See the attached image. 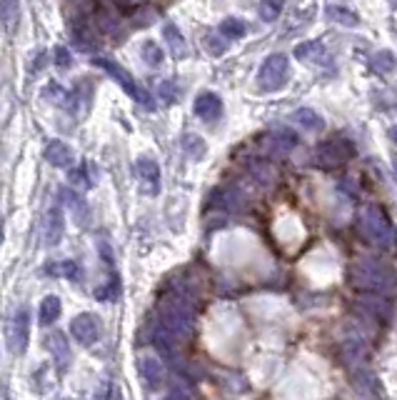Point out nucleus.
<instances>
[{
	"instance_id": "nucleus-1",
	"label": "nucleus",
	"mask_w": 397,
	"mask_h": 400,
	"mask_svg": "<svg viewBox=\"0 0 397 400\" xmlns=\"http://www.w3.org/2000/svg\"><path fill=\"white\" fill-rule=\"evenodd\" d=\"M347 280L352 288L362 293H377V295H392L397 290V273L390 263L377 258H357L347 268Z\"/></svg>"
},
{
	"instance_id": "nucleus-2",
	"label": "nucleus",
	"mask_w": 397,
	"mask_h": 400,
	"mask_svg": "<svg viewBox=\"0 0 397 400\" xmlns=\"http://www.w3.org/2000/svg\"><path fill=\"white\" fill-rule=\"evenodd\" d=\"M357 233L370 248L387 256L397 253V228L385 211L375 203H367L357 213Z\"/></svg>"
},
{
	"instance_id": "nucleus-3",
	"label": "nucleus",
	"mask_w": 397,
	"mask_h": 400,
	"mask_svg": "<svg viewBox=\"0 0 397 400\" xmlns=\"http://www.w3.org/2000/svg\"><path fill=\"white\" fill-rule=\"evenodd\" d=\"M160 325L175 340L190 338L195 328V315H193V305H190V298L188 295L165 298L163 303H160Z\"/></svg>"
},
{
	"instance_id": "nucleus-4",
	"label": "nucleus",
	"mask_w": 397,
	"mask_h": 400,
	"mask_svg": "<svg viewBox=\"0 0 397 400\" xmlns=\"http://www.w3.org/2000/svg\"><path fill=\"white\" fill-rule=\"evenodd\" d=\"M95 63L100 70H105L107 75L112 78V80L117 83V85L122 88V90L127 93V95L135 100V103H140L143 108H153V98H150V93L148 90H143V88L138 85V80L130 75V73L125 70V68L120 65V63H115V60H107V58H95Z\"/></svg>"
},
{
	"instance_id": "nucleus-5",
	"label": "nucleus",
	"mask_w": 397,
	"mask_h": 400,
	"mask_svg": "<svg viewBox=\"0 0 397 400\" xmlns=\"http://www.w3.org/2000/svg\"><path fill=\"white\" fill-rule=\"evenodd\" d=\"M290 78V60L282 53H272V56L265 58V63L260 65L258 73V85L263 93H275Z\"/></svg>"
},
{
	"instance_id": "nucleus-6",
	"label": "nucleus",
	"mask_w": 397,
	"mask_h": 400,
	"mask_svg": "<svg viewBox=\"0 0 397 400\" xmlns=\"http://www.w3.org/2000/svg\"><path fill=\"white\" fill-rule=\"evenodd\" d=\"M355 153H357L355 143H350L347 138H330L317 145L312 160H315V165H320V168H340V165L350 163V160L355 158Z\"/></svg>"
},
{
	"instance_id": "nucleus-7",
	"label": "nucleus",
	"mask_w": 397,
	"mask_h": 400,
	"mask_svg": "<svg viewBox=\"0 0 397 400\" xmlns=\"http://www.w3.org/2000/svg\"><path fill=\"white\" fill-rule=\"evenodd\" d=\"M355 310L360 313V318L375 320V323H387L392 318V303L385 295H377V293L357 298Z\"/></svg>"
},
{
	"instance_id": "nucleus-8",
	"label": "nucleus",
	"mask_w": 397,
	"mask_h": 400,
	"mask_svg": "<svg viewBox=\"0 0 397 400\" xmlns=\"http://www.w3.org/2000/svg\"><path fill=\"white\" fill-rule=\"evenodd\" d=\"M70 335H73V340L75 343H80V345H92V343H97L100 340V335H102V323H100V318L97 315H92V313H80V315H75V318L70 320Z\"/></svg>"
},
{
	"instance_id": "nucleus-9",
	"label": "nucleus",
	"mask_w": 397,
	"mask_h": 400,
	"mask_svg": "<svg viewBox=\"0 0 397 400\" xmlns=\"http://www.w3.org/2000/svg\"><path fill=\"white\" fill-rule=\"evenodd\" d=\"M31 343V315L28 310H21L8 325V348L13 355H23Z\"/></svg>"
},
{
	"instance_id": "nucleus-10",
	"label": "nucleus",
	"mask_w": 397,
	"mask_h": 400,
	"mask_svg": "<svg viewBox=\"0 0 397 400\" xmlns=\"http://www.w3.org/2000/svg\"><path fill=\"white\" fill-rule=\"evenodd\" d=\"M135 175L143 183V190L148 195H158L160 193V165L155 158L150 155H140L135 160Z\"/></svg>"
},
{
	"instance_id": "nucleus-11",
	"label": "nucleus",
	"mask_w": 397,
	"mask_h": 400,
	"mask_svg": "<svg viewBox=\"0 0 397 400\" xmlns=\"http://www.w3.org/2000/svg\"><path fill=\"white\" fill-rule=\"evenodd\" d=\"M138 373L150 388H160L165 383V368L153 355H138Z\"/></svg>"
},
{
	"instance_id": "nucleus-12",
	"label": "nucleus",
	"mask_w": 397,
	"mask_h": 400,
	"mask_svg": "<svg viewBox=\"0 0 397 400\" xmlns=\"http://www.w3.org/2000/svg\"><path fill=\"white\" fill-rule=\"evenodd\" d=\"M195 115L203 120H208V123H213V120H218L220 115H223V100H220L218 93H200L198 98H195Z\"/></svg>"
},
{
	"instance_id": "nucleus-13",
	"label": "nucleus",
	"mask_w": 397,
	"mask_h": 400,
	"mask_svg": "<svg viewBox=\"0 0 397 400\" xmlns=\"http://www.w3.org/2000/svg\"><path fill=\"white\" fill-rule=\"evenodd\" d=\"M342 358H345V363L350 365V368H355V365H360V363H367V358H370V348H367L365 338L352 333L350 338L342 343Z\"/></svg>"
},
{
	"instance_id": "nucleus-14",
	"label": "nucleus",
	"mask_w": 397,
	"mask_h": 400,
	"mask_svg": "<svg viewBox=\"0 0 397 400\" xmlns=\"http://www.w3.org/2000/svg\"><path fill=\"white\" fill-rule=\"evenodd\" d=\"M352 380H355V388L360 390V393L365 395H382V385H380V378L375 375V370L367 368L365 363L355 365L352 368Z\"/></svg>"
},
{
	"instance_id": "nucleus-15",
	"label": "nucleus",
	"mask_w": 397,
	"mask_h": 400,
	"mask_svg": "<svg viewBox=\"0 0 397 400\" xmlns=\"http://www.w3.org/2000/svg\"><path fill=\"white\" fill-rule=\"evenodd\" d=\"M63 200H65V206H68V211H70L73 221H75L80 228H88V223H90V206L85 203V198L78 195L75 190H63Z\"/></svg>"
},
{
	"instance_id": "nucleus-16",
	"label": "nucleus",
	"mask_w": 397,
	"mask_h": 400,
	"mask_svg": "<svg viewBox=\"0 0 397 400\" xmlns=\"http://www.w3.org/2000/svg\"><path fill=\"white\" fill-rule=\"evenodd\" d=\"M48 350L53 353V360L58 363V368L60 370H65L68 365H70V360H73V353H70V343L65 340V335L63 333H53V335H48Z\"/></svg>"
},
{
	"instance_id": "nucleus-17",
	"label": "nucleus",
	"mask_w": 397,
	"mask_h": 400,
	"mask_svg": "<svg viewBox=\"0 0 397 400\" xmlns=\"http://www.w3.org/2000/svg\"><path fill=\"white\" fill-rule=\"evenodd\" d=\"M43 155H46V160L51 165H55V168H70L73 165V150L68 148L63 140H51V143L46 145V150H43Z\"/></svg>"
},
{
	"instance_id": "nucleus-18",
	"label": "nucleus",
	"mask_w": 397,
	"mask_h": 400,
	"mask_svg": "<svg viewBox=\"0 0 397 400\" xmlns=\"http://www.w3.org/2000/svg\"><path fill=\"white\" fill-rule=\"evenodd\" d=\"M70 36H73V41H75V46L80 48V51L90 53V51H95V48H97V38H95V33H92L90 23L73 21L70 23Z\"/></svg>"
},
{
	"instance_id": "nucleus-19",
	"label": "nucleus",
	"mask_w": 397,
	"mask_h": 400,
	"mask_svg": "<svg viewBox=\"0 0 397 400\" xmlns=\"http://www.w3.org/2000/svg\"><path fill=\"white\" fill-rule=\"evenodd\" d=\"M163 36H165V41H168L170 53H173L175 60H183V58H188L190 48H188V43H185L183 33H180V28L175 26V23H168V26L163 28Z\"/></svg>"
},
{
	"instance_id": "nucleus-20",
	"label": "nucleus",
	"mask_w": 397,
	"mask_h": 400,
	"mask_svg": "<svg viewBox=\"0 0 397 400\" xmlns=\"http://www.w3.org/2000/svg\"><path fill=\"white\" fill-rule=\"evenodd\" d=\"M295 58L297 60H305V63H317L320 65V60H330L327 58V51L325 46H322L320 41H312V43H302V46L295 48Z\"/></svg>"
},
{
	"instance_id": "nucleus-21",
	"label": "nucleus",
	"mask_w": 397,
	"mask_h": 400,
	"mask_svg": "<svg viewBox=\"0 0 397 400\" xmlns=\"http://www.w3.org/2000/svg\"><path fill=\"white\" fill-rule=\"evenodd\" d=\"M63 238V211L60 206H53L48 211V226H46V243L48 246H58Z\"/></svg>"
},
{
	"instance_id": "nucleus-22",
	"label": "nucleus",
	"mask_w": 397,
	"mask_h": 400,
	"mask_svg": "<svg viewBox=\"0 0 397 400\" xmlns=\"http://www.w3.org/2000/svg\"><path fill=\"white\" fill-rule=\"evenodd\" d=\"M63 313V305H60V298L58 295H46L41 303V310H38V320L41 325H53Z\"/></svg>"
},
{
	"instance_id": "nucleus-23",
	"label": "nucleus",
	"mask_w": 397,
	"mask_h": 400,
	"mask_svg": "<svg viewBox=\"0 0 397 400\" xmlns=\"http://www.w3.org/2000/svg\"><path fill=\"white\" fill-rule=\"evenodd\" d=\"M292 120H295V123L300 125V128H305V130H320L322 128V118L310 108L295 110V113H292Z\"/></svg>"
},
{
	"instance_id": "nucleus-24",
	"label": "nucleus",
	"mask_w": 397,
	"mask_h": 400,
	"mask_svg": "<svg viewBox=\"0 0 397 400\" xmlns=\"http://www.w3.org/2000/svg\"><path fill=\"white\" fill-rule=\"evenodd\" d=\"M220 33H223L228 41H240V38H245V33H248V26H245L240 18H225V21L220 23Z\"/></svg>"
},
{
	"instance_id": "nucleus-25",
	"label": "nucleus",
	"mask_w": 397,
	"mask_h": 400,
	"mask_svg": "<svg viewBox=\"0 0 397 400\" xmlns=\"http://www.w3.org/2000/svg\"><path fill=\"white\" fill-rule=\"evenodd\" d=\"M140 56H143V60L148 63L150 68H158V65H163V60H165V53H163V48H160L158 43H153V41L143 43V48H140Z\"/></svg>"
},
{
	"instance_id": "nucleus-26",
	"label": "nucleus",
	"mask_w": 397,
	"mask_h": 400,
	"mask_svg": "<svg viewBox=\"0 0 397 400\" xmlns=\"http://www.w3.org/2000/svg\"><path fill=\"white\" fill-rule=\"evenodd\" d=\"M295 143H297V135L292 133V130L280 128V130H275V133H272V148L280 150V153L292 150V148H295Z\"/></svg>"
},
{
	"instance_id": "nucleus-27",
	"label": "nucleus",
	"mask_w": 397,
	"mask_h": 400,
	"mask_svg": "<svg viewBox=\"0 0 397 400\" xmlns=\"http://www.w3.org/2000/svg\"><path fill=\"white\" fill-rule=\"evenodd\" d=\"M0 18L8 31H16L18 23V0H0Z\"/></svg>"
},
{
	"instance_id": "nucleus-28",
	"label": "nucleus",
	"mask_w": 397,
	"mask_h": 400,
	"mask_svg": "<svg viewBox=\"0 0 397 400\" xmlns=\"http://www.w3.org/2000/svg\"><path fill=\"white\" fill-rule=\"evenodd\" d=\"M282 6H285V0H263V3H260V18L268 23L277 21L282 13Z\"/></svg>"
},
{
	"instance_id": "nucleus-29",
	"label": "nucleus",
	"mask_w": 397,
	"mask_h": 400,
	"mask_svg": "<svg viewBox=\"0 0 397 400\" xmlns=\"http://www.w3.org/2000/svg\"><path fill=\"white\" fill-rule=\"evenodd\" d=\"M327 18H330V21H335V23H342V26H347V28H355L357 23H360V18H357L355 13L345 11V8H337V6L327 8Z\"/></svg>"
},
{
	"instance_id": "nucleus-30",
	"label": "nucleus",
	"mask_w": 397,
	"mask_h": 400,
	"mask_svg": "<svg viewBox=\"0 0 397 400\" xmlns=\"http://www.w3.org/2000/svg\"><path fill=\"white\" fill-rule=\"evenodd\" d=\"M48 273H53V275L80 278V268H78V263H73V260H60V263H53V265H48Z\"/></svg>"
},
{
	"instance_id": "nucleus-31",
	"label": "nucleus",
	"mask_w": 397,
	"mask_h": 400,
	"mask_svg": "<svg viewBox=\"0 0 397 400\" xmlns=\"http://www.w3.org/2000/svg\"><path fill=\"white\" fill-rule=\"evenodd\" d=\"M185 155L188 158H193V160H200L205 155V143H203V138L200 135H188L185 138Z\"/></svg>"
},
{
	"instance_id": "nucleus-32",
	"label": "nucleus",
	"mask_w": 397,
	"mask_h": 400,
	"mask_svg": "<svg viewBox=\"0 0 397 400\" xmlns=\"http://www.w3.org/2000/svg\"><path fill=\"white\" fill-rule=\"evenodd\" d=\"M97 21H100V26L105 28L107 33H115V36H120V31H117V28H120V21H117V18L112 16V13H105V11H102L100 16H97Z\"/></svg>"
},
{
	"instance_id": "nucleus-33",
	"label": "nucleus",
	"mask_w": 397,
	"mask_h": 400,
	"mask_svg": "<svg viewBox=\"0 0 397 400\" xmlns=\"http://www.w3.org/2000/svg\"><path fill=\"white\" fill-rule=\"evenodd\" d=\"M375 60H377V68H382L385 73L395 70V56H392V53H380Z\"/></svg>"
},
{
	"instance_id": "nucleus-34",
	"label": "nucleus",
	"mask_w": 397,
	"mask_h": 400,
	"mask_svg": "<svg viewBox=\"0 0 397 400\" xmlns=\"http://www.w3.org/2000/svg\"><path fill=\"white\" fill-rule=\"evenodd\" d=\"M53 56H55V65L58 68H68V65H70V53H68L63 46H58L55 51H53Z\"/></svg>"
},
{
	"instance_id": "nucleus-35",
	"label": "nucleus",
	"mask_w": 397,
	"mask_h": 400,
	"mask_svg": "<svg viewBox=\"0 0 397 400\" xmlns=\"http://www.w3.org/2000/svg\"><path fill=\"white\" fill-rule=\"evenodd\" d=\"M218 38H208V51L213 53V56H223L225 51H228V46H218Z\"/></svg>"
},
{
	"instance_id": "nucleus-36",
	"label": "nucleus",
	"mask_w": 397,
	"mask_h": 400,
	"mask_svg": "<svg viewBox=\"0 0 397 400\" xmlns=\"http://www.w3.org/2000/svg\"><path fill=\"white\" fill-rule=\"evenodd\" d=\"M70 180H78L80 185H92L90 180L85 178V173H83V170H78V173H70Z\"/></svg>"
},
{
	"instance_id": "nucleus-37",
	"label": "nucleus",
	"mask_w": 397,
	"mask_h": 400,
	"mask_svg": "<svg viewBox=\"0 0 397 400\" xmlns=\"http://www.w3.org/2000/svg\"><path fill=\"white\" fill-rule=\"evenodd\" d=\"M390 138H392V143L397 145V125H392V128H390Z\"/></svg>"
},
{
	"instance_id": "nucleus-38",
	"label": "nucleus",
	"mask_w": 397,
	"mask_h": 400,
	"mask_svg": "<svg viewBox=\"0 0 397 400\" xmlns=\"http://www.w3.org/2000/svg\"><path fill=\"white\" fill-rule=\"evenodd\" d=\"M392 170H395V178H397V158H392Z\"/></svg>"
}]
</instances>
